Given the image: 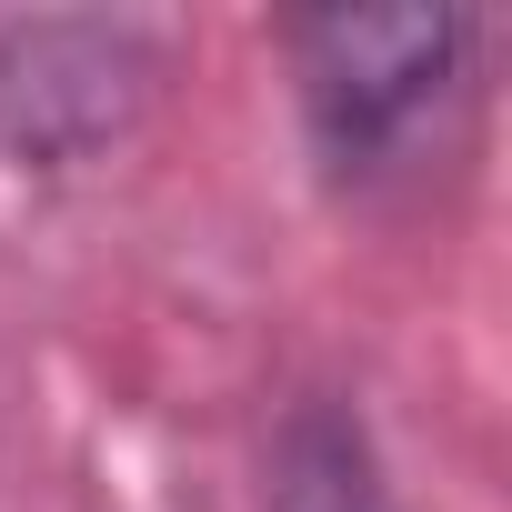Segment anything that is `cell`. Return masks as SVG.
Instances as JSON below:
<instances>
[{
	"label": "cell",
	"instance_id": "cell-1",
	"mask_svg": "<svg viewBox=\"0 0 512 512\" xmlns=\"http://www.w3.org/2000/svg\"><path fill=\"white\" fill-rule=\"evenodd\" d=\"M282 51H292V91L322 171L372 191L412 171L422 141H442V111L462 101L472 21L462 11H302L282 21Z\"/></svg>",
	"mask_w": 512,
	"mask_h": 512
},
{
	"label": "cell",
	"instance_id": "cell-2",
	"mask_svg": "<svg viewBox=\"0 0 512 512\" xmlns=\"http://www.w3.org/2000/svg\"><path fill=\"white\" fill-rule=\"evenodd\" d=\"M161 31L111 11H31L0 21V151L21 171H71L131 141V121L161 101Z\"/></svg>",
	"mask_w": 512,
	"mask_h": 512
}]
</instances>
